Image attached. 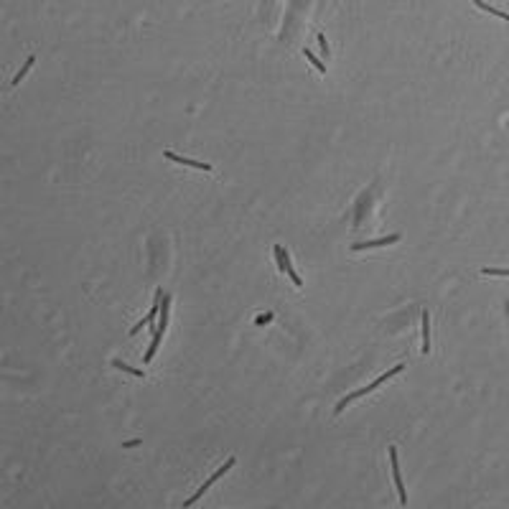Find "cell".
<instances>
[{
	"label": "cell",
	"mask_w": 509,
	"mask_h": 509,
	"mask_svg": "<svg viewBox=\"0 0 509 509\" xmlns=\"http://www.w3.org/2000/svg\"><path fill=\"white\" fill-rule=\"evenodd\" d=\"M420 321H423V354H428L430 352V313L423 311Z\"/></svg>",
	"instance_id": "cell-4"
},
{
	"label": "cell",
	"mask_w": 509,
	"mask_h": 509,
	"mask_svg": "<svg viewBox=\"0 0 509 509\" xmlns=\"http://www.w3.org/2000/svg\"><path fill=\"white\" fill-rule=\"evenodd\" d=\"M481 273H484V275H496V278H499V275H501V278H509V270H499V267H484Z\"/></svg>",
	"instance_id": "cell-13"
},
{
	"label": "cell",
	"mask_w": 509,
	"mask_h": 509,
	"mask_svg": "<svg viewBox=\"0 0 509 509\" xmlns=\"http://www.w3.org/2000/svg\"><path fill=\"white\" fill-rule=\"evenodd\" d=\"M397 240H400V234H387V237H382V240L357 242V245H352V250L357 252V250H367V247H385V245H392V242H397Z\"/></svg>",
	"instance_id": "cell-3"
},
{
	"label": "cell",
	"mask_w": 509,
	"mask_h": 509,
	"mask_svg": "<svg viewBox=\"0 0 509 509\" xmlns=\"http://www.w3.org/2000/svg\"><path fill=\"white\" fill-rule=\"evenodd\" d=\"M112 367H115V369H122V372H130L132 377H145V372H143V369L127 367V364H125V362H120V359H112Z\"/></svg>",
	"instance_id": "cell-10"
},
{
	"label": "cell",
	"mask_w": 509,
	"mask_h": 509,
	"mask_svg": "<svg viewBox=\"0 0 509 509\" xmlns=\"http://www.w3.org/2000/svg\"><path fill=\"white\" fill-rule=\"evenodd\" d=\"M160 338H163V331H160V328H155V333H153V342H150V347H148V352H145V357H143V362H145V364H150V362H153V357H155V352H158V344H160Z\"/></svg>",
	"instance_id": "cell-6"
},
{
	"label": "cell",
	"mask_w": 509,
	"mask_h": 509,
	"mask_svg": "<svg viewBox=\"0 0 509 509\" xmlns=\"http://www.w3.org/2000/svg\"><path fill=\"white\" fill-rule=\"evenodd\" d=\"M390 466H392V476H395V484H397V496H400V504H408V494H405V484H402V473H400V461H397V448L390 446Z\"/></svg>",
	"instance_id": "cell-1"
},
{
	"label": "cell",
	"mask_w": 509,
	"mask_h": 509,
	"mask_svg": "<svg viewBox=\"0 0 509 509\" xmlns=\"http://www.w3.org/2000/svg\"><path fill=\"white\" fill-rule=\"evenodd\" d=\"M471 3H473L476 8H481V11H486V13H491V16H499L501 21H506V23H509V13H504V11H499V8H494V6L484 3V0H471Z\"/></svg>",
	"instance_id": "cell-7"
},
{
	"label": "cell",
	"mask_w": 509,
	"mask_h": 509,
	"mask_svg": "<svg viewBox=\"0 0 509 509\" xmlns=\"http://www.w3.org/2000/svg\"><path fill=\"white\" fill-rule=\"evenodd\" d=\"M288 275H290V280L295 283V288H303V280H300V275L295 273V267H293V262H290V267H288Z\"/></svg>",
	"instance_id": "cell-14"
},
{
	"label": "cell",
	"mask_w": 509,
	"mask_h": 509,
	"mask_svg": "<svg viewBox=\"0 0 509 509\" xmlns=\"http://www.w3.org/2000/svg\"><path fill=\"white\" fill-rule=\"evenodd\" d=\"M234 463H237V458H234V456H232V458H227V463H224L222 468H217V471L212 473V476H214V481H217V479H222V476H224V473H227L229 468H234Z\"/></svg>",
	"instance_id": "cell-12"
},
{
	"label": "cell",
	"mask_w": 509,
	"mask_h": 509,
	"mask_svg": "<svg viewBox=\"0 0 509 509\" xmlns=\"http://www.w3.org/2000/svg\"><path fill=\"white\" fill-rule=\"evenodd\" d=\"M163 158L174 160V163H181V165H189V168H199V171H212V165H209V163H201V160L184 158V155H179V153H174V150H163Z\"/></svg>",
	"instance_id": "cell-2"
},
{
	"label": "cell",
	"mask_w": 509,
	"mask_h": 509,
	"mask_svg": "<svg viewBox=\"0 0 509 509\" xmlns=\"http://www.w3.org/2000/svg\"><path fill=\"white\" fill-rule=\"evenodd\" d=\"M402 369H405V364H402V362H400V364H397V367H392V369H390V372H385V375H382V377H380V380H375V382H372V390H377V387H380V385H382V382H387V380H392V377H395V375H400V372H402Z\"/></svg>",
	"instance_id": "cell-9"
},
{
	"label": "cell",
	"mask_w": 509,
	"mask_h": 509,
	"mask_svg": "<svg viewBox=\"0 0 509 509\" xmlns=\"http://www.w3.org/2000/svg\"><path fill=\"white\" fill-rule=\"evenodd\" d=\"M303 56H306V59H308V61H311V64H313V66H316V72H318V74H326V66H323V61H318V59H316V54H313V51H308V49H303Z\"/></svg>",
	"instance_id": "cell-11"
},
{
	"label": "cell",
	"mask_w": 509,
	"mask_h": 509,
	"mask_svg": "<svg viewBox=\"0 0 509 509\" xmlns=\"http://www.w3.org/2000/svg\"><path fill=\"white\" fill-rule=\"evenodd\" d=\"M33 64H36V56H28V59H26V64H23V69H21L16 77H13V82H11V84H13V87H18V84L23 82V77L31 72V66H33Z\"/></svg>",
	"instance_id": "cell-8"
},
{
	"label": "cell",
	"mask_w": 509,
	"mask_h": 509,
	"mask_svg": "<svg viewBox=\"0 0 509 509\" xmlns=\"http://www.w3.org/2000/svg\"><path fill=\"white\" fill-rule=\"evenodd\" d=\"M270 321H273V313H262V316L255 318V326H265V323H270Z\"/></svg>",
	"instance_id": "cell-15"
},
{
	"label": "cell",
	"mask_w": 509,
	"mask_h": 509,
	"mask_svg": "<svg viewBox=\"0 0 509 509\" xmlns=\"http://www.w3.org/2000/svg\"><path fill=\"white\" fill-rule=\"evenodd\" d=\"M273 252H275V262H278V270L280 273H288V267H290V257H288V252L280 247V245H275L273 247Z\"/></svg>",
	"instance_id": "cell-5"
},
{
	"label": "cell",
	"mask_w": 509,
	"mask_h": 509,
	"mask_svg": "<svg viewBox=\"0 0 509 509\" xmlns=\"http://www.w3.org/2000/svg\"><path fill=\"white\" fill-rule=\"evenodd\" d=\"M140 443H143L140 438H135V440H125V443H122V448H138Z\"/></svg>",
	"instance_id": "cell-16"
}]
</instances>
